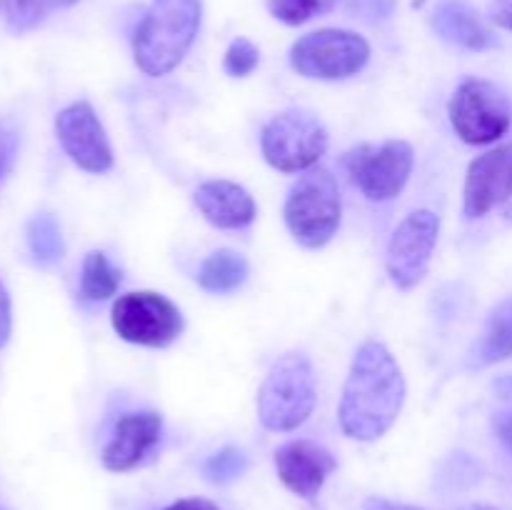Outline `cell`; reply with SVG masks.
<instances>
[{
  "instance_id": "obj_9",
  "label": "cell",
  "mask_w": 512,
  "mask_h": 510,
  "mask_svg": "<svg viewBox=\"0 0 512 510\" xmlns=\"http://www.w3.org/2000/svg\"><path fill=\"white\" fill-rule=\"evenodd\" d=\"M110 320L120 338L145 348H165L183 333V313L178 305L153 290L118 298Z\"/></svg>"
},
{
  "instance_id": "obj_17",
  "label": "cell",
  "mask_w": 512,
  "mask_h": 510,
  "mask_svg": "<svg viewBox=\"0 0 512 510\" xmlns=\"http://www.w3.org/2000/svg\"><path fill=\"white\" fill-rule=\"evenodd\" d=\"M512 358V295L500 300L488 315L483 333L468 353L470 368H488Z\"/></svg>"
},
{
  "instance_id": "obj_18",
  "label": "cell",
  "mask_w": 512,
  "mask_h": 510,
  "mask_svg": "<svg viewBox=\"0 0 512 510\" xmlns=\"http://www.w3.org/2000/svg\"><path fill=\"white\" fill-rule=\"evenodd\" d=\"M248 275L250 265L245 255L223 248L210 253L200 263L198 283L200 288L210 290V293H233V290H238L248 280Z\"/></svg>"
},
{
  "instance_id": "obj_22",
  "label": "cell",
  "mask_w": 512,
  "mask_h": 510,
  "mask_svg": "<svg viewBox=\"0 0 512 510\" xmlns=\"http://www.w3.org/2000/svg\"><path fill=\"white\" fill-rule=\"evenodd\" d=\"M248 455L238 448H223L203 463V475L213 485H228L248 473Z\"/></svg>"
},
{
  "instance_id": "obj_27",
  "label": "cell",
  "mask_w": 512,
  "mask_h": 510,
  "mask_svg": "<svg viewBox=\"0 0 512 510\" xmlns=\"http://www.w3.org/2000/svg\"><path fill=\"white\" fill-rule=\"evenodd\" d=\"M490 20L500 28L512 30V0H493L490 3Z\"/></svg>"
},
{
  "instance_id": "obj_33",
  "label": "cell",
  "mask_w": 512,
  "mask_h": 510,
  "mask_svg": "<svg viewBox=\"0 0 512 510\" xmlns=\"http://www.w3.org/2000/svg\"><path fill=\"white\" fill-rule=\"evenodd\" d=\"M463 510H498L495 505H485V503H473V505H465Z\"/></svg>"
},
{
  "instance_id": "obj_29",
  "label": "cell",
  "mask_w": 512,
  "mask_h": 510,
  "mask_svg": "<svg viewBox=\"0 0 512 510\" xmlns=\"http://www.w3.org/2000/svg\"><path fill=\"white\" fill-rule=\"evenodd\" d=\"M163 510H220V508L205 498H183V500H175V503H170L168 508Z\"/></svg>"
},
{
  "instance_id": "obj_34",
  "label": "cell",
  "mask_w": 512,
  "mask_h": 510,
  "mask_svg": "<svg viewBox=\"0 0 512 510\" xmlns=\"http://www.w3.org/2000/svg\"><path fill=\"white\" fill-rule=\"evenodd\" d=\"M0 510H8V508H0Z\"/></svg>"
},
{
  "instance_id": "obj_12",
  "label": "cell",
  "mask_w": 512,
  "mask_h": 510,
  "mask_svg": "<svg viewBox=\"0 0 512 510\" xmlns=\"http://www.w3.org/2000/svg\"><path fill=\"white\" fill-rule=\"evenodd\" d=\"M512 185V143L480 155L470 163L465 178L463 210L468 218H483L503 205Z\"/></svg>"
},
{
  "instance_id": "obj_14",
  "label": "cell",
  "mask_w": 512,
  "mask_h": 510,
  "mask_svg": "<svg viewBox=\"0 0 512 510\" xmlns=\"http://www.w3.org/2000/svg\"><path fill=\"white\" fill-rule=\"evenodd\" d=\"M163 433V418L155 410H138L118 420L113 438L103 448V465L113 473H128L138 468L158 445Z\"/></svg>"
},
{
  "instance_id": "obj_24",
  "label": "cell",
  "mask_w": 512,
  "mask_h": 510,
  "mask_svg": "<svg viewBox=\"0 0 512 510\" xmlns=\"http://www.w3.org/2000/svg\"><path fill=\"white\" fill-rule=\"evenodd\" d=\"M260 63V50L250 43L248 38H238L230 43L228 53H225L223 68L225 73L233 75V78H245V75L253 73Z\"/></svg>"
},
{
  "instance_id": "obj_11",
  "label": "cell",
  "mask_w": 512,
  "mask_h": 510,
  "mask_svg": "<svg viewBox=\"0 0 512 510\" xmlns=\"http://www.w3.org/2000/svg\"><path fill=\"white\" fill-rule=\"evenodd\" d=\"M55 133L70 160L85 173L100 175L113 168V148L90 103L78 100L60 110L55 118Z\"/></svg>"
},
{
  "instance_id": "obj_8",
  "label": "cell",
  "mask_w": 512,
  "mask_h": 510,
  "mask_svg": "<svg viewBox=\"0 0 512 510\" xmlns=\"http://www.w3.org/2000/svg\"><path fill=\"white\" fill-rule=\"evenodd\" d=\"M345 170L368 200H393L413 173L415 155L405 140H385L383 145H358L345 155Z\"/></svg>"
},
{
  "instance_id": "obj_1",
  "label": "cell",
  "mask_w": 512,
  "mask_h": 510,
  "mask_svg": "<svg viewBox=\"0 0 512 510\" xmlns=\"http://www.w3.org/2000/svg\"><path fill=\"white\" fill-rule=\"evenodd\" d=\"M405 378L388 345L368 340L355 353L340 400V428L348 438L373 443L398 420L405 403Z\"/></svg>"
},
{
  "instance_id": "obj_3",
  "label": "cell",
  "mask_w": 512,
  "mask_h": 510,
  "mask_svg": "<svg viewBox=\"0 0 512 510\" xmlns=\"http://www.w3.org/2000/svg\"><path fill=\"white\" fill-rule=\"evenodd\" d=\"M315 373L305 353H285L258 390V418L273 433H290L313 415Z\"/></svg>"
},
{
  "instance_id": "obj_26",
  "label": "cell",
  "mask_w": 512,
  "mask_h": 510,
  "mask_svg": "<svg viewBox=\"0 0 512 510\" xmlns=\"http://www.w3.org/2000/svg\"><path fill=\"white\" fill-rule=\"evenodd\" d=\"M10 328H13V313H10V295L0 280V348L8 343Z\"/></svg>"
},
{
  "instance_id": "obj_32",
  "label": "cell",
  "mask_w": 512,
  "mask_h": 510,
  "mask_svg": "<svg viewBox=\"0 0 512 510\" xmlns=\"http://www.w3.org/2000/svg\"><path fill=\"white\" fill-rule=\"evenodd\" d=\"M500 210H503V215H505V218H510V220H512V185H510V193H508V198H505V203L500 205Z\"/></svg>"
},
{
  "instance_id": "obj_10",
  "label": "cell",
  "mask_w": 512,
  "mask_h": 510,
  "mask_svg": "<svg viewBox=\"0 0 512 510\" xmlns=\"http://www.w3.org/2000/svg\"><path fill=\"white\" fill-rule=\"evenodd\" d=\"M438 235L440 218L433 210H415L395 228L385 255V268L400 290L415 288L425 278Z\"/></svg>"
},
{
  "instance_id": "obj_25",
  "label": "cell",
  "mask_w": 512,
  "mask_h": 510,
  "mask_svg": "<svg viewBox=\"0 0 512 510\" xmlns=\"http://www.w3.org/2000/svg\"><path fill=\"white\" fill-rule=\"evenodd\" d=\"M395 8V0H348V10L355 18H363L375 23V20H385Z\"/></svg>"
},
{
  "instance_id": "obj_30",
  "label": "cell",
  "mask_w": 512,
  "mask_h": 510,
  "mask_svg": "<svg viewBox=\"0 0 512 510\" xmlns=\"http://www.w3.org/2000/svg\"><path fill=\"white\" fill-rule=\"evenodd\" d=\"M13 150H15V138L10 133H5V130H0V178H3V173L8 170L10 158H13Z\"/></svg>"
},
{
  "instance_id": "obj_28",
  "label": "cell",
  "mask_w": 512,
  "mask_h": 510,
  "mask_svg": "<svg viewBox=\"0 0 512 510\" xmlns=\"http://www.w3.org/2000/svg\"><path fill=\"white\" fill-rule=\"evenodd\" d=\"M363 510H425V508H418V505H408V503H395V500L380 498V495H370V498L363 500Z\"/></svg>"
},
{
  "instance_id": "obj_20",
  "label": "cell",
  "mask_w": 512,
  "mask_h": 510,
  "mask_svg": "<svg viewBox=\"0 0 512 510\" xmlns=\"http://www.w3.org/2000/svg\"><path fill=\"white\" fill-rule=\"evenodd\" d=\"M28 245L40 265H55L65 255L60 223L50 213H38L28 223Z\"/></svg>"
},
{
  "instance_id": "obj_15",
  "label": "cell",
  "mask_w": 512,
  "mask_h": 510,
  "mask_svg": "<svg viewBox=\"0 0 512 510\" xmlns=\"http://www.w3.org/2000/svg\"><path fill=\"white\" fill-rule=\"evenodd\" d=\"M195 205L210 225L223 230L245 228L255 220V200L243 185L230 180H205L195 190Z\"/></svg>"
},
{
  "instance_id": "obj_6",
  "label": "cell",
  "mask_w": 512,
  "mask_h": 510,
  "mask_svg": "<svg viewBox=\"0 0 512 510\" xmlns=\"http://www.w3.org/2000/svg\"><path fill=\"white\" fill-rule=\"evenodd\" d=\"M370 45L350 30H315L303 35L290 50L295 73L313 80H343L358 75L368 65Z\"/></svg>"
},
{
  "instance_id": "obj_7",
  "label": "cell",
  "mask_w": 512,
  "mask_h": 510,
  "mask_svg": "<svg viewBox=\"0 0 512 510\" xmlns=\"http://www.w3.org/2000/svg\"><path fill=\"white\" fill-rule=\"evenodd\" d=\"M448 115L460 140L468 145H490L508 133L512 108L498 85L470 78L463 80L450 98Z\"/></svg>"
},
{
  "instance_id": "obj_23",
  "label": "cell",
  "mask_w": 512,
  "mask_h": 510,
  "mask_svg": "<svg viewBox=\"0 0 512 510\" xmlns=\"http://www.w3.org/2000/svg\"><path fill=\"white\" fill-rule=\"evenodd\" d=\"M335 0H270L268 8L273 18L285 25H303L315 15L333 8Z\"/></svg>"
},
{
  "instance_id": "obj_19",
  "label": "cell",
  "mask_w": 512,
  "mask_h": 510,
  "mask_svg": "<svg viewBox=\"0 0 512 510\" xmlns=\"http://www.w3.org/2000/svg\"><path fill=\"white\" fill-rule=\"evenodd\" d=\"M120 285V270L108 260V255L100 250H90L83 260V270H80V293L85 300H108L115 295Z\"/></svg>"
},
{
  "instance_id": "obj_16",
  "label": "cell",
  "mask_w": 512,
  "mask_h": 510,
  "mask_svg": "<svg viewBox=\"0 0 512 510\" xmlns=\"http://www.w3.org/2000/svg\"><path fill=\"white\" fill-rule=\"evenodd\" d=\"M433 28L448 43L468 50H488L498 45L493 30L480 20V15L460 0H445L435 8Z\"/></svg>"
},
{
  "instance_id": "obj_21",
  "label": "cell",
  "mask_w": 512,
  "mask_h": 510,
  "mask_svg": "<svg viewBox=\"0 0 512 510\" xmlns=\"http://www.w3.org/2000/svg\"><path fill=\"white\" fill-rule=\"evenodd\" d=\"M78 0H3L5 23L15 33H28V30L38 28L53 10L70 8Z\"/></svg>"
},
{
  "instance_id": "obj_5",
  "label": "cell",
  "mask_w": 512,
  "mask_h": 510,
  "mask_svg": "<svg viewBox=\"0 0 512 510\" xmlns=\"http://www.w3.org/2000/svg\"><path fill=\"white\" fill-rule=\"evenodd\" d=\"M328 145V128L305 108L283 110L268 120L260 135L263 158L280 173H305L315 168Z\"/></svg>"
},
{
  "instance_id": "obj_2",
  "label": "cell",
  "mask_w": 512,
  "mask_h": 510,
  "mask_svg": "<svg viewBox=\"0 0 512 510\" xmlns=\"http://www.w3.org/2000/svg\"><path fill=\"white\" fill-rule=\"evenodd\" d=\"M200 0H153L133 40V55L145 75L170 73L200 30Z\"/></svg>"
},
{
  "instance_id": "obj_31",
  "label": "cell",
  "mask_w": 512,
  "mask_h": 510,
  "mask_svg": "<svg viewBox=\"0 0 512 510\" xmlns=\"http://www.w3.org/2000/svg\"><path fill=\"white\" fill-rule=\"evenodd\" d=\"M495 430H498L500 440L508 445V450L512 453V410L510 413H500L498 418H495Z\"/></svg>"
},
{
  "instance_id": "obj_4",
  "label": "cell",
  "mask_w": 512,
  "mask_h": 510,
  "mask_svg": "<svg viewBox=\"0 0 512 510\" xmlns=\"http://www.w3.org/2000/svg\"><path fill=\"white\" fill-rule=\"evenodd\" d=\"M343 200L335 175L328 168H310L295 180L285 200V223L295 243L323 248L340 228Z\"/></svg>"
},
{
  "instance_id": "obj_13",
  "label": "cell",
  "mask_w": 512,
  "mask_h": 510,
  "mask_svg": "<svg viewBox=\"0 0 512 510\" xmlns=\"http://www.w3.org/2000/svg\"><path fill=\"white\" fill-rule=\"evenodd\" d=\"M335 468H338L335 455L313 440H293L275 450L278 478L290 493L300 498H315Z\"/></svg>"
}]
</instances>
